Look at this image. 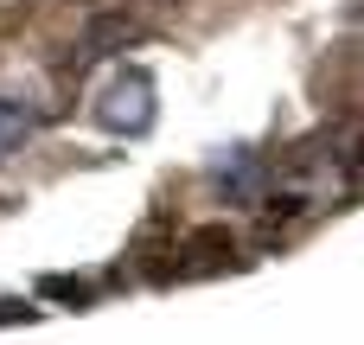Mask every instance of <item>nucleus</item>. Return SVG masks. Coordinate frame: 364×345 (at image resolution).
<instances>
[{
    "mask_svg": "<svg viewBox=\"0 0 364 345\" xmlns=\"http://www.w3.org/2000/svg\"><path fill=\"white\" fill-rule=\"evenodd\" d=\"M96 122L115 128V134H141V128H154V77H147V70H122V77L102 90Z\"/></svg>",
    "mask_w": 364,
    "mask_h": 345,
    "instance_id": "f257e3e1",
    "label": "nucleus"
},
{
    "mask_svg": "<svg viewBox=\"0 0 364 345\" xmlns=\"http://www.w3.org/2000/svg\"><path fill=\"white\" fill-rule=\"evenodd\" d=\"M26 141H32V109L19 96H0V160H13Z\"/></svg>",
    "mask_w": 364,
    "mask_h": 345,
    "instance_id": "f03ea898",
    "label": "nucleus"
}]
</instances>
